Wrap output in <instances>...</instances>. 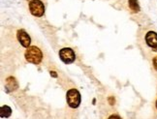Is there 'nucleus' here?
Listing matches in <instances>:
<instances>
[{"instance_id": "20e7f679", "label": "nucleus", "mask_w": 157, "mask_h": 119, "mask_svg": "<svg viewBox=\"0 0 157 119\" xmlns=\"http://www.w3.org/2000/svg\"><path fill=\"white\" fill-rule=\"evenodd\" d=\"M59 57L65 64H71L75 61L76 54L74 50L70 47H64L59 50Z\"/></svg>"}, {"instance_id": "9d476101", "label": "nucleus", "mask_w": 157, "mask_h": 119, "mask_svg": "<svg viewBox=\"0 0 157 119\" xmlns=\"http://www.w3.org/2000/svg\"><path fill=\"white\" fill-rule=\"evenodd\" d=\"M152 64H153V67H154V69L157 71V55H156V56H154L153 60H152Z\"/></svg>"}, {"instance_id": "423d86ee", "label": "nucleus", "mask_w": 157, "mask_h": 119, "mask_svg": "<svg viewBox=\"0 0 157 119\" xmlns=\"http://www.w3.org/2000/svg\"><path fill=\"white\" fill-rule=\"evenodd\" d=\"M146 42L149 47L157 50V33L154 31H148L146 35Z\"/></svg>"}, {"instance_id": "9b49d317", "label": "nucleus", "mask_w": 157, "mask_h": 119, "mask_svg": "<svg viewBox=\"0 0 157 119\" xmlns=\"http://www.w3.org/2000/svg\"><path fill=\"white\" fill-rule=\"evenodd\" d=\"M109 119H121V118H120L118 115H112V116H110Z\"/></svg>"}, {"instance_id": "39448f33", "label": "nucleus", "mask_w": 157, "mask_h": 119, "mask_svg": "<svg viewBox=\"0 0 157 119\" xmlns=\"http://www.w3.org/2000/svg\"><path fill=\"white\" fill-rule=\"evenodd\" d=\"M17 40H19V42L21 43V45L22 46L26 47V49H28L30 43H31V39H30L29 35H28L25 30H22V29H21V30L17 31Z\"/></svg>"}, {"instance_id": "4468645a", "label": "nucleus", "mask_w": 157, "mask_h": 119, "mask_svg": "<svg viewBox=\"0 0 157 119\" xmlns=\"http://www.w3.org/2000/svg\"><path fill=\"white\" fill-rule=\"evenodd\" d=\"M156 108H157V100H156Z\"/></svg>"}, {"instance_id": "6e6552de", "label": "nucleus", "mask_w": 157, "mask_h": 119, "mask_svg": "<svg viewBox=\"0 0 157 119\" xmlns=\"http://www.w3.org/2000/svg\"><path fill=\"white\" fill-rule=\"evenodd\" d=\"M129 8L134 12V13H137V12L140 11V6H139L138 0H129Z\"/></svg>"}, {"instance_id": "1a4fd4ad", "label": "nucleus", "mask_w": 157, "mask_h": 119, "mask_svg": "<svg viewBox=\"0 0 157 119\" xmlns=\"http://www.w3.org/2000/svg\"><path fill=\"white\" fill-rule=\"evenodd\" d=\"M7 86L11 89V90H15L17 88V82L14 78H8L7 79Z\"/></svg>"}, {"instance_id": "0eeeda50", "label": "nucleus", "mask_w": 157, "mask_h": 119, "mask_svg": "<svg viewBox=\"0 0 157 119\" xmlns=\"http://www.w3.org/2000/svg\"><path fill=\"white\" fill-rule=\"evenodd\" d=\"M12 114V110L8 106H2L0 110V116L1 118H8Z\"/></svg>"}, {"instance_id": "f03ea898", "label": "nucleus", "mask_w": 157, "mask_h": 119, "mask_svg": "<svg viewBox=\"0 0 157 119\" xmlns=\"http://www.w3.org/2000/svg\"><path fill=\"white\" fill-rule=\"evenodd\" d=\"M66 99H67V104L70 108L76 109L81 104V94L77 89H70L66 94Z\"/></svg>"}, {"instance_id": "7ed1b4c3", "label": "nucleus", "mask_w": 157, "mask_h": 119, "mask_svg": "<svg viewBox=\"0 0 157 119\" xmlns=\"http://www.w3.org/2000/svg\"><path fill=\"white\" fill-rule=\"evenodd\" d=\"M30 13L35 17H42L45 13V6L40 0H31L29 3Z\"/></svg>"}, {"instance_id": "ddd939ff", "label": "nucleus", "mask_w": 157, "mask_h": 119, "mask_svg": "<svg viewBox=\"0 0 157 119\" xmlns=\"http://www.w3.org/2000/svg\"><path fill=\"white\" fill-rule=\"evenodd\" d=\"M51 75H52V76H54V78H56V76H57V75L56 74V72H51Z\"/></svg>"}, {"instance_id": "f8f14e48", "label": "nucleus", "mask_w": 157, "mask_h": 119, "mask_svg": "<svg viewBox=\"0 0 157 119\" xmlns=\"http://www.w3.org/2000/svg\"><path fill=\"white\" fill-rule=\"evenodd\" d=\"M109 102H110V104H111V105H113L114 100H113V98H109Z\"/></svg>"}, {"instance_id": "f257e3e1", "label": "nucleus", "mask_w": 157, "mask_h": 119, "mask_svg": "<svg viewBox=\"0 0 157 119\" xmlns=\"http://www.w3.org/2000/svg\"><path fill=\"white\" fill-rule=\"evenodd\" d=\"M25 56L29 63L37 65V64H40L42 59H43V53H42L39 47L32 46H29L26 50Z\"/></svg>"}]
</instances>
